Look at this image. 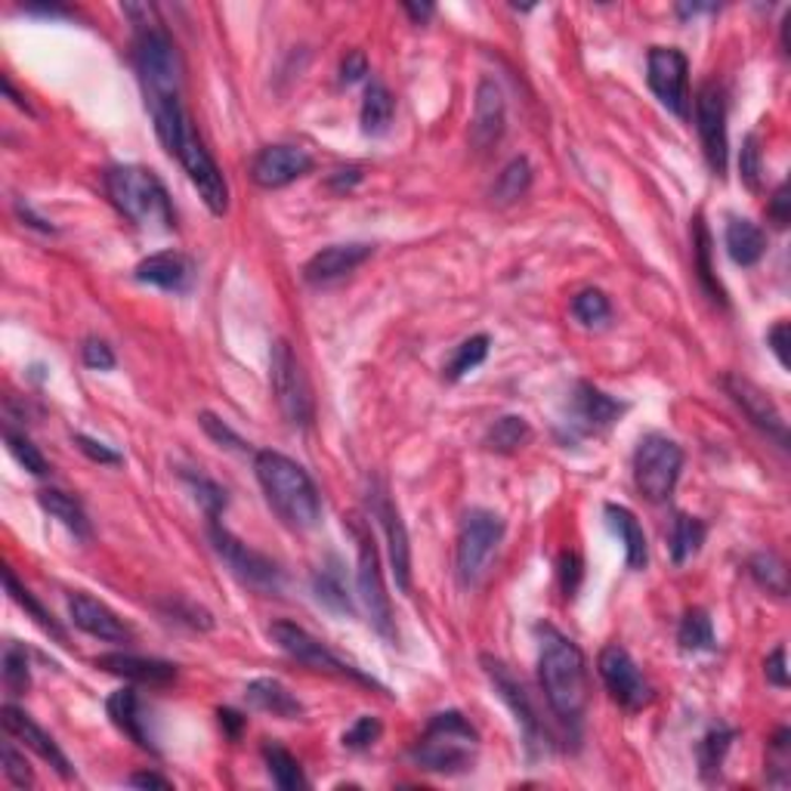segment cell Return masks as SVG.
I'll use <instances>...</instances> for the list:
<instances>
[{"label": "cell", "instance_id": "6da1fadb", "mask_svg": "<svg viewBox=\"0 0 791 791\" xmlns=\"http://www.w3.org/2000/svg\"><path fill=\"white\" fill-rule=\"evenodd\" d=\"M149 108H152V121H156V134L161 139V146L183 164V171L190 173L192 186L198 190L207 210L214 217H223L229 210V186H226L220 164L207 152L205 139L198 137L190 112L183 108L180 100L156 103Z\"/></svg>", "mask_w": 791, "mask_h": 791}, {"label": "cell", "instance_id": "7a4b0ae2", "mask_svg": "<svg viewBox=\"0 0 791 791\" xmlns=\"http://www.w3.org/2000/svg\"><path fill=\"white\" fill-rule=\"evenodd\" d=\"M541 650H538V684L557 714L566 726H578L587 711V662L575 640L560 634L551 624L538 628Z\"/></svg>", "mask_w": 791, "mask_h": 791}, {"label": "cell", "instance_id": "3957f363", "mask_svg": "<svg viewBox=\"0 0 791 791\" xmlns=\"http://www.w3.org/2000/svg\"><path fill=\"white\" fill-rule=\"evenodd\" d=\"M254 473H257L260 489L266 495V504L273 514L294 529V532H310L322 519V495L316 489L312 477L303 467L291 461L288 455L260 448L254 455Z\"/></svg>", "mask_w": 791, "mask_h": 791}, {"label": "cell", "instance_id": "277c9868", "mask_svg": "<svg viewBox=\"0 0 791 791\" xmlns=\"http://www.w3.org/2000/svg\"><path fill=\"white\" fill-rule=\"evenodd\" d=\"M105 195L124 220L146 232H171L173 205L164 183L149 168L115 164L103 173Z\"/></svg>", "mask_w": 791, "mask_h": 791}, {"label": "cell", "instance_id": "5b68a950", "mask_svg": "<svg viewBox=\"0 0 791 791\" xmlns=\"http://www.w3.org/2000/svg\"><path fill=\"white\" fill-rule=\"evenodd\" d=\"M480 755V733L461 711H439L424 726L421 740L412 748V760L439 776H461L473 770Z\"/></svg>", "mask_w": 791, "mask_h": 791}, {"label": "cell", "instance_id": "8992f818", "mask_svg": "<svg viewBox=\"0 0 791 791\" xmlns=\"http://www.w3.org/2000/svg\"><path fill=\"white\" fill-rule=\"evenodd\" d=\"M134 66H137L139 81L146 90V103H168L180 100V87H183V56L173 44L171 32L158 22L149 28H137L134 37Z\"/></svg>", "mask_w": 791, "mask_h": 791}, {"label": "cell", "instance_id": "52a82bcc", "mask_svg": "<svg viewBox=\"0 0 791 791\" xmlns=\"http://www.w3.org/2000/svg\"><path fill=\"white\" fill-rule=\"evenodd\" d=\"M270 383L282 417L294 431H307L316 417V402H312V387L303 365L297 362L288 341H276L270 353Z\"/></svg>", "mask_w": 791, "mask_h": 791}, {"label": "cell", "instance_id": "ba28073f", "mask_svg": "<svg viewBox=\"0 0 791 791\" xmlns=\"http://www.w3.org/2000/svg\"><path fill=\"white\" fill-rule=\"evenodd\" d=\"M684 470V448L672 436L650 433L640 439L634 451V485L637 492L653 504H662L674 495V485Z\"/></svg>", "mask_w": 791, "mask_h": 791}, {"label": "cell", "instance_id": "9c48e42d", "mask_svg": "<svg viewBox=\"0 0 791 791\" xmlns=\"http://www.w3.org/2000/svg\"><path fill=\"white\" fill-rule=\"evenodd\" d=\"M353 535H356V551H359V569H356V587H359V600L368 612V621L375 624V631L387 640H393V606H390V594L383 587V575H380V553L375 544V535L362 526V519H349Z\"/></svg>", "mask_w": 791, "mask_h": 791}, {"label": "cell", "instance_id": "30bf717a", "mask_svg": "<svg viewBox=\"0 0 791 791\" xmlns=\"http://www.w3.org/2000/svg\"><path fill=\"white\" fill-rule=\"evenodd\" d=\"M504 538V519L492 511H470L458 532V578L465 587H477Z\"/></svg>", "mask_w": 791, "mask_h": 791}, {"label": "cell", "instance_id": "8fae6325", "mask_svg": "<svg viewBox=\"0 0 791 791\" xmlns=\"http://www.w3.org/2000/svg\"><path fill=\"white\" fill-rule=\"evenodd\" d=\"M210 541H214V551L223 560L229 572L239 578L241 585L263 591V594H276L282 587V569L263 557L254 548H248L244 541H239L236 535L229 532L226 526H220L217 519H210Z\"/></svg>", "mask_w": 791, "mask_h": 791}, {"label": "cell", "instance_id": "7c38bea8", "mask_svg": "<svg viewBox=\"0 0 791 791\" xmlns=\"http://www.w3.org/2000/svg\"><path fill=\"white\" fill-rule=\"evenodd\" d=\"M597 672H600L603 687L609 689V696L624 711H643L646 706H653V684L643 677V672L637 668V662L624 646H619V643L603 646L600 655H597Z\"/></svg>", "mask_w": 791, "mask_h": 791}, {"label": "cell", "instance_id": "4fadbf2b", "mask_svg": "<svg viewBox=\"0 0 791 791\" xmlns=\"http://www.w3.org/2000/svg\"><path fill=\"white\" fill-rule=\"evenodd\" d=\"M270 637H273V643H276L282 653L291 655L294 662H300V665L310 668V672L334 674V677H353V680H359V684H375V680H368L362 672H356L353 665H346L344 658H337V655L331 653L322 640H316L307 628H300V624H294V621H273Z\"/></svg>", "mask_w": 791, "mask_h": 791}, {"label": "cell", "instance_id": "5bb4252c", "mask_svg": "<svg viewBox=\"0 0 791 791\" xmlns=\"http://www.w3.org/2000/svg\"><path fill=\"white\" fill-rule=\"evenodd\" d=\"M646 81L655 100L680 121L689 118V62L677 47H653L646 56Z\"/></svg>", "mask_w": 791, "mask_h": 791}, {"label": "cell", "instance_id": "9a60e30c", "mask_svg": "<svg viewBox=\"0 0 791 791\" xmlns=\"http://www.w3.org/2000/svg\"><path fill=\"white\" fill-rule=\"evenodd\" d=\"M696 130L702 139L708 168L714 176H726L730 139H726V93L721 84L708 81L696 93Z\"/></svg>", "mask_w": 791, "mask_h": 791}, {"label": "cell", "instance_id": "2e32d148", "mask_svg": "<svg viewBox=\"0 0 791 791\" xmlns=\"http://www.w3.org/2000/svg\"><path fill=\"white\" fill-rule=\"evenodd\" d=\"M482 668L489 674V680L495 684V692L501 696V702L514 711L516 723L526 736V748L535 752V748H548V730L544 723L538 721V711H535L532 699L529 692L523 687V680L516 677L501 658H492V655H482Z\"/></svg>", "mask_w": 791, "mask_h": 791}, {"label": "cell", "instance_id": "e0dca14e", "mask_svg": "<svg viewBox=\"0 0 791 791\" xmlns=\"http://www.w3.org/2000/svg\"><path fill=\"white\" fill-rule=\"evenodd\" d=\"M624 412H628V405L619 402L616 396L603 393L600 387H594L587 380H578L569 396L566 427L572 431V436H597V433L609 431Z\"/></svg>", "mask_w": 791, "mask_h": 791}, {"label": "cell", "instance_id": "ac0fdd59", "mask_svg": "<svg viewBox=\"0 0 791 791\" xmlns=\"http://www.w3.org/2000/svg\"><path fill=\"white\" fill-rule=\"evenodd\" d=\"M721 383L726 396L740 405V412L752 421V427L776 439L782 448L789 446V427H786V421H782V414H779L770 396L742 375H723Z\"/></svg>", "mask_w": 791, "mask_h": 791}, {"label": "cell", "instance_id": "d6986e66", "mask_svg": "<svg viewBox=\"0 0 791 791\" xmlns=\"http://www.w3.org/2000/svg\"><path fill=\"white\" fill-rule=\"evenodd\" d=\"M312 171V156L300 146L276 142L263 146L251 161V180L260 190H285Z\"/></svg>", "mask_w": 791, "mask_h": 791}, {"label": "cell", "instance_id": "ffe728a7", "mask_svg": "<svg viewBox=\"0 0 791 791\" xmlns=\"http://www.w3.org/2000/svg\"><path fill=\"white\" fill-rule=\"evenodd\" d=\"M3 730L13 736V740H19L28 752H35L41 760H47L50 764L53 770L56 773L62 776V779H71L74 776V770H71V760L66 757V752L56 745V740H53L50 733L44 730V726H37L35 721H32V714H25L22 708L16 706H3Z\"/></svg>", "mask_w": 791, "mask_h": 791}, {"label": "cell", "instance_id": "44dd1931", "mask_svg": "<svg viewBox=\"0 0 791 791\" xmlns=\"http://www.w3.org/2000/svg\"><path fill=\"white\" fill-rule=\"evenodd\" d=\"M507 127V105L504 93L495 81L482 78L477 87V103H473V121H470V146L477 152H489L492 146H498Z\"/></svg>", "mask_w": 791, "mask_h": 791}, {"label": "cell", "instance_id": "7402d4cb", "mask_svg": "<svg viewBox=\"0 0 791 791\" xmlns=\"http://www.w3.org/2000/svg\"><path fill=\"white\" fill-rule=\"evenodd\" d=\"M375 516L380 519L387 532V551H390V569H393L396 587L402 594L412 591V544H409V529L402 523V514L387 492H375Z\"/></svg>", "mask_w": 791, "mask_h": 791}, {"label": "cell", "instance_id": "603a6c76", "mask_svg": "<svg viewBox=\"0 0 791 791\" xmlns=\"http://www.w3.org/2000/svg\"><path fill=\"white\" fill-rule=\"evenodd\" d=\"M375 254L371 244H362V241H349V244H331L322 248L319 254H312L303 266V282L307 285H331V282H341L349 273H356L365 260Z\"/></svg>", "mask_w": 791, "mask_h": 791}, {"label": "cell", "instance_id": "cb8c5ba5", "mask_svg": "<svg viewBox=\"0 0 791 791\" xmlns=\"http://www.w3.org/2000/svg\"><path fill=\"white\" fill-rule=\"evenodd\" d=\"M69 616L74 621V628H81L84 634L105 640V643H130L134 640L130 624H124V619L115 609H108L103 600H96L90 594H71Z\"/></svg>", "mask_w": 791, "mask_h": 791}, {"label": "cell", "instance_id": "d4e9b609", "mask_svg": "<svg viewBox=\"0 0 791 791\" xmlns=\"http://www.w3.org/2000/svg\"><path fill=\"white\" fill-rule=\"evenodd\" d=\"M96 668L105 674L124 677L130 684H146V687H168L176 680V665L161 662V658H142V655L130 653H105L93 658Z\"/></svg>", "mask_w": 791, "mask_h": 791}, {"label": "cell", "instance_id": "484cf974", "mask_svg": "<svg viewBox=\"0 0 791 791\" xmlns=\"http://www.w3.org/2000/svg\"><path fill=\"white\" fill-rule=\"evenodd\" d=\"M134 276L142 285H156L161 291L180 294L192 285L195 270H192V260L186 254H180V251H158L152 257L139 260Z\"/></svg>", "mask_w": 791, "mask_h": 791}, {"label": "cell", "instance_id": "4316f807", "mask_svg": "<svg viewBox=\"0 0 791 791\" xmlns=\"http://www.w3.org/2000/svg\"><path fill=\"white\" fill-rule=\"evenodd\" d=\"M105 708H108V718H112V723L118 726L127 740L134 742L137 748H142V752H152V755H158V745H156V740H152V733H149V726H146L142 708H139V696L134 692V689L124 687V689H118V692H112V696H108V702H105Z\"/></svg>", "mask_w": 791, "mask_h": 791}, {"label": "cell", "instance_id": "83f0119b", "mask_svg": "<svg viewBox=\"0 0 791 791\" xmlns=\"http://www.w3.org/2000/svg\"><path fill=\"white\" fill-rule=\"evenodd\" d=\"M244 699L257 711H266L282 721H300L303 718V702L294 696L291 689L285 687L276 677H257L244 689Z\"/></svg>", "mask_w": 791, "mask_h": 791}, {"label": "cell", "instance_id": "f1b7e54d", "mask_svg": "<svg viewBox=\"0 0 791 791\" xmlns=\"http://www.w3.org/2000/svg\"><path fill=\"white\" fill-rule=\"evenodd\" d=\"M723 241H726V254L736 266H755L760 263V257L767 254V236L764 229L745 217H730L726 223V232H723Z\"/></svg>", "mask_w": 791, "mask_h": 791}, {"label": "cell", "instance_id": "f546056e", "mask_svg": "<svg viewBox=\"0 0 791 791\" xmlns=\"http://www.w3.org/2000/svg\"><path fill=\"white\" fill-rule=\"evenodd\" d=\"M606 519H609V526L616 529L621 544H624V563H628V569H634V572L646 569V563H650V544H646V535H643V526L637 523V516L628 507H621V504H606Z\"/></svg>", "mask_w": 791, "mask_h": 791}, {"label": "cell", "instance_id": "4dcf8cb0", "mask_svg": "<svg viewBox=\"0 0 791 791\" xmlns=\"http://www.w3.org/2000/svg\"><path fill=\"white\" fill-rule=\"evenodd\" d=\"M393 115H396V100L393 93H390V87L380 84V81H371V84L365 87V100H362V112H359L362 134H365V137H380V134H387L390 124H393Z\"/></svg>", "mask_w": 791, "mask_h": 791}, {"label": "cell", "instance_id": "1f68e13d", "mask_svg": "<svg viewBox=\"0 0 791 791\" xmlns=\"http://www.w3.org/2000/svg\"><path fill=\"white\" fill-rule=\"evenodd\" d=\"M37 504L44 507V514L59 519L74 538H90V519H87L81 501L71 498L69 492H62V489H44V492H37Z\"/></svg>", "mask_w": 791, "mask_h": 791}, {"label": "cell", "instance_id": "d6a6232c", "mask_svg": "<svg viewBox=\"0 0 791 791\" xmlns=\"http://www.w3.org/2000/svg\"><path fill=\"white\" fill-rule=\"evenodd\" d=\"M692 263H696V276H699V285L706 288V294L726 307V294H723L721 282L714 276V266H711V236H708V226L702 217H696L692 223Z\"/></svg>", "mask_w": 791, "mask_h": 791}, {"label": "cell", "instance_id": "836d02e7", "mask_svg": "<svg viewBox=\"0 0 791 791\" xmlns=\"http://www.w3.org/2000/svg\"><path fill=\"white\" fill-rule=\"evenodd\" d=\"M708 538V526L699 516L677 514L672 526V563L674 566H684L689 563L696 553L702 551Z\"/></svg>", "mask_w": 791, "mask_h": 791}, {"label": "cell", "instance_id": "e575fe53", "mask_svg": "<svg viewBox=\"0 0 791 791\" xmlns=\"http://www.w3.org/2000/svg\"><path fill=\"white\" fill-rule=\"evenodd\" d=\"M263 760H266V770L273 776V782H276L282 791H300L310 786V779L303 776L300 760H297L288 748L276 745V742H266V745H263Z\"/></svg>", "mask_w": 791, "mask_h": 791}, {"label": "cell", "instance_id": "d590c367", "mask_svg": "<svg viewBox=\"0 0 791 791\" xmlns=\"http://www.w3.org/2000/svg\"><path fill=\"white\" fill-rule=\"evenodd\" d=\"M529 186H532V164H529V158L519 156L507 161V168L498 173V180L492 186V202L501 207L516 205L519 198H526Z\"/></svg>", "mask_w": 791, "mask_h": 791}, {"label": "cell", "instance_id": "8d00e7d4", "mask_svg": "<svg viewBox=\"0 0 791 791\" xmlns=\"http://www.w3.org/2000/svg\"><path fill=\"white\" fill-rule=\"evenodd\" d=\"M3 585H7V594H10V597H13V600H16L19 606H22V609L28 612V616H32V619H35L37 624H41V628L47 631V634L56 637L59 643H66V631H62V624L53 619L50 609H47L44 603L37 600V597L32 594V591H28V587L19 582L16 572H13V569H3Z\"/></svg>", "mask_w": 791, "mask_h": 791}, {"label": "cell", "instance_id": "74e56055", "mask_svg": "<svg viewBox=\"0 0 791 791\" xmlns=\"http://www.w3.org/2000/svg\"><path fill=\"white\" fill-rule=\"evenodd\" d=\"M677 643L684 653H711L718 646V637H714V624L708 619L706 609H687L680 628H677Z\"/></svg>", "mask_w": 791, "mask_h": 791}, {"label": "cell", "instance_id": "f35d334b", "mask_svg": "<svg viewBox=\"0 0 791 791\" xmlns=\"http://www.w3.org/2000/svg\"><path fill=\"white\" fill-rule=\"evenodd\" d=\"M529 439H532L529 421L519 417V414H504V417H498V421L489 427V433H485V448H492V451H498V455H514V451H519Z\"/></svg>", "mask_w": 791, "mask_h": 791}, {"label": "cell", "instance_id": "ab89813d", "mask_svg": "<svg viewBox=\"0 0 791 791\" xmlns=\"http://www.w3.org/2000/svg\"><path fill=\"white\" fill-rule=\"evenodd\" d=\"M748 575L755 578L757 587H764L767 594L786 597L789 594V569L776 557L773 551H760L748 560Z\"/></svg>", "mask_w": 791, "mask_h": 791}, {"label": "cell", "instance_id": "60d3db41", "mask_svg": "<svg viewBox=\"0 0 791 791\" xmlns=\"http://www.w3.org/2000/svg\"><path fill=\"white\" fill-rule=\"evenodd\" d=\"M489 346H492L489 334H473V337H467L465 344L451 353V359H448V365L443 368L446 380H461L467 378L470 371H477L482 362L489 359Z\"/></svg>", "mask_w": 791, "mask_h": 791}, {"label": "cell", "instance_id": "b9f144b4", "mask_svg": "<svg viewBox=\"0 0 791 791\" xmlns=\"http://www.w3.org/2000/svg\"><path fill=\"white\" fill-rule=\"evenodd\" d=\"M572 316L585 328H603L612 319V303L600 288H585L572 297Z\"/></svg>", "mask_w": 791, "mask_h": 791}, {"label": "cell", "instance_id": "7bdbcfd3", "mask_svg": "<svg viewBox=\"0 0 791 791\" xmlns=\"http://www.w3.org/2000/svg\"><path fill=\"white\" fill-rule=\"evenodd\" d=\"M733 740H736L733 730L718 726V730H711L706 740L699 742V764H702V776H706V779H711L714 773H721L723 757L730 752Z\"/></svg>", "mask_w": 791, "mask_h": 791}, {"label": "cell", "instance_id": "ee69618b", "mask_svg": "<svg viewBox=\"0 0 791 791\" xmlns=\"http://www.w3.org/2000/svg\"><path fill=\"white\" fill-rule=\"evenodd\" d=\"M3 439H7V448H10V455L16 458L19 465L25 467L28 473H35V477H47L50 473V465H47V458L41 455V448L25 436V433L13 431V427H3Z\"/></svg>", "mask_w": 791, "mask_h": 791}, {"label": "cell", "instance_id": "f6af8a7d", "mask_svg": "<svg viewBox=\"0 0 791 791\" xmlns=\"http://www.w3.org/2000/svg\"><path fill=\"white\" fill-rule=\"evenodd\" d=\"M3 687L10 689L13 696H22L25 689L32 687V668H28V655L16 643H7L3 646Z\"/></svg>", "mask_w": 791, "mask_h": 791}, {"label": "cell", "instance_id": "bcb514c9", "mask_svg": "<svg viewBox=\"0 0 791 791\" xmlns=\"http://www.w3.org/2000/svg\"><path fill=\"white\" fill-rule=\"evenodd\" d=\"M183 480L190 482L192 492H195V498L202 501V507H205L207 519H217L220 511L226 507V492L217 485V482H210L207 477H192V473H183Z\"/></svg>", "mask_w": 791, "mask_h": 791}, {"label": "cell", "instance_id": "7dc6e473", "mask_svg": "<svg viewBox=\"0 0 791 791\" xmlns=\"http://www.w3.org/2000/svg\"><path fill=\"white\" fill-rule=\"evenodd\" d=\"M740 173L742 183L748 190H760V173H764V156H760V146H757L755 134L742 139V152H740Z\"/></svg>", "mask_w": 791, "mask_h": 791}, {"label": "cell", "instance_id": "c3c4849f", "mask_svg": "<svg viewBox=\"0 0 791 791\" xmlns=\"http://www.w3.org/2000/svg\"><path fill=\"white\" fill-rule=\"evenodd\" d=\"M380 733H383V726H380L378 718L365 714V718H359V721L353 723L344 733V748H349V752H365V748H371V745L380 740Z\"/></svg>", "mask_w": 791, "mask_h": 791}, {"label": "cell", "instance_id": "681fc988", "mask_svg": "<svg viewBox=\"0 0 791 791\" xmlns=\"http://www.w3.org/2000/svg\"><path fill=\"white\" fill-rule=\"evenodd\" d=\"M0 757H3V776L16 786V789H32L35 786V773H32V767H28V760L19 755L16 748L10 745V742H3V748H0Z\"/></svg>", "mask_w": 791, "mask_h": 791}, {"label": "cell", "instance_id": "f907efd6", "mask_svg": "<svg viewBox=\"0 0 791 791\" xmlns=\"http://www.w3.org/2000/svg\"><path fill=\"white\" fill-rule=\"evenodd\" d=\"M312 585H316V597L325 603V606L337 609V612H349V600H346L344 587H341V582H337L334 575L322 572V575L312 578Z\"/></svg>", "mask_w": 791, "mask_h": 791}, {"label": "cell", "instance_id": "816d5d0a", "mask_svg": "<svg viewBox=\"0 0 791 791\" xmlns=\"http://www.w3.org/2000/svg\"><path fill=\"white\" fill-rule=\"evenodd\" d=\"M81 359H84L87 368H93V371H112V368H115V353H112V346L100 341V337H87L84 346H81Z\"/></svg>", "mask_w": 791, "mask_h": 791}, {"label": "cell", "instance_id": "f5cc1de1", "mask_svg": "<svg viewBox=\"0 0 791 791\" xmlns=\"http://www.w3.org/2000/svg\"><path fill=\"white\" fill-rule=\"evenodd\" d=\"M198 421H202V427H205V433H207V436H210V439H214V443H217V446L232 448V451H244V448H248V446H244V443H241L239 433L229 431V427H226V424H223V421H220V417H217V414L202 412V417H198Z\"/></svg>", "mask_w": 791, "mask_h": 791}, {"label": "cell", "instance_id": "db71d44e", "mask_svg": "<svg viewBox=\"0 0 791 791\" xmlns=\"http://www.w3.org/2000/svg\"><path fill=\"white\" fill-rule=\"evenodd\" d=\"M74 446L81 448V451H84L93 465L118 467L121 461H124V458H121V451H115L112 446H105V443H100V439H90V436H84V433H74Z\"/></svg>", "mask_w": 791, "mask_h": 791}, {"label": "cell", "instance_id": "11a10c76", "mask_svg": "<svg viewBox=\"0 0 791 791\" xmlns=\"http://www.w3.org/2000/svg\"><path fill=\"white\" fill-rule=\"evenodd\" d=\"M582 557L578 553H563L560 557V585H563V594H566V600H572L575 594H578V587H582Z\"/></svg>", "mask_w": 791, "mask_h": 791}, {"label": "cell", "instance_id": "9f6ffc18", "mask_svg": "<svg viewBox=\"0 0 791 791\" xmlns=\"http://www.w3.org/2000/svg\"><path fill=\"white\" fill-rule=\"evenodd\" d=\"M764 674H767V684L786 689L789 687V665H786V646H776L773 653L767 655L764 662Z\"/></svg>", "mask_w": 791, "mask_h": 791}, {"label": "cell", "instance_id": "6f0895ef", "mask_svg": "<svg viewBox=\"0 0 791 791\" xmlns=\"http://www.w3.org/2000/svg\"><path fill=\"white\" fill-rule=\"evenodd\" d=\"M767 217L773 220L779 229H786L791 220V198H789V183H782V186H776L773 198H770V205H767Z\"/></svg>", "mask_w": 791, "mask_h": 791}, {"label": "cell", "instance_id": "680465c9", "mask_svg": "<svg viewBox=\"0 0 791 791\" xmlns=\"http://www.w3.org/2000/svg\"><path fill=\"white\" fill-rule=\"evenodd\" d=\"M789 322H776L770 331H767V346H770V353L776 356V362L782 365V368H789Z\"/></svg>", "mask_w": 791, "mask_h": 791}, {"label": "cell", "instance_id": "91938a15", "mask_svg": "<svg viewBox=\"0 0 791 791\" xmlns=\"http://www.w3.org/2000/svg\"><path fill=\"white\" fill-rule=\"evenodd\" d=\"M368 74V59H365V53L362 50H353L346 53V59L341 62V84H356Z\"/></svg>", "mask_w": 791, "mask_h": 791}, {"label": "cell", "instance_id": "94428289", "mask_svg": "<svg viewBox=\"0 0 791 791\" xmlns=\"http://www.w3.org/2000/svg\"><path fill=\"white\" fill-rule=\"evenodd\" d=\"M362 168H356V164H349V168H337V171L331 173L328 176V190H334V192H349V190H356L362 183Z\"/></svg>", "mask_w": 791, "mask_h": 791}, {"label": "cell", "instance_id": "6125c7cd", "mask_svg": "<svg viewBox=\"0 0 791 791\" xmlns=\"http://www.w3.org/2000/svg\"><path fill=\"white\" fill-rule=\"evenodd\" d=\"M217 718H220V726H223L229 740H239L241 730H244V723H248L244 718H241L239 711H232V708H220V711H217Z\"/></svg>", "mask_w": 791, "mask_h": 791}, {"label": "cell", "instance_id": "be15d7a7", "mask_svg": "<svg viewBox=\"0 0 791 791\" xmlns=\"http://www.w3.org/2000/svg\"><path fill=\"white\" fill-rule=\"evenodd\" d=\"M402 10L412 16L414 25H427V22L436 16V7H433V3H412V0H405V3H402Z\"/></svg>", "mask_w": 791, "mask_h": 791}, {"label": "cell", "instance_id": "e7e4bbea", "mask_svg": "<svg viewBox=\"0 0 791 791\" xmlns=\"http://www.w3.org/2000/svg\"><path fill=\"white\" fill-rule=\"evenodd\" d=\"M16 217L19 220H25V226H32V229H37V232H56L44 217H37L35 210L28 205H22V202H16Z\"/></svg>", "mask_w": 791, "mask_h": 791}, {"label": "cell", "instance_id": "03108f58", "mask_svg": "<svg viewBox=\"0 0 791 791\" xmlns=\"http://www.w3.org/2000/svg\"><path fill=\"white\" fill-rule=\"evenodd\" d=\"M130 786H137V789H171V782L158 773H134Z\"/></svg>", "mask_w": 791, "mask_h": 791}, {"label": "cell", "instance_id": "003e7915", "mask_svg": "<svg viewBox=\"0 0 791 791\" xmlns=\"http://www.w3.org/2000/svg\"><path fill=\"white\" fill-rule=\"evenodd\" d=\"M28 13H41V16H69L71 10L50 3V7H28Z\"/></svg>", "mask_w": 791, "mask_h": 791}]
</instances>
